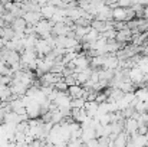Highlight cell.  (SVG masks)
Segmentation results:
<instances>
[{"label": "cell", "instance_id": "obj_9", "mask_svg": "<svg viewBox=\"0 0 148 147\" xmlns=\"http://www.w3.org/2000/svg\"><path fill=\"white\" fill-rule=\"evenodd\" d=\"M137 120L134 118H127L125 120V127H124V131H127L128 134H132L137 131Z\"/></svg>", "mask_w": 148, "mask_h": 147}, {"label": "cell", "instance_id": "obj_20", "mask_svg": "<svg viewBox=\"0 0 148 147\" xmlns=\"http://www.w3.org/2000/svg\"><path fill=\"white\" fill-rule=\"evenodd\" d=\"M144 17H148V4L144 6Z\"/></svg>", "mask_w": 148, "mask_h": 147}, {"label": "cell", "instance_id": "obj_10", "mask_svg": "<svg viewBox=\"0 0 148 147\" xmlns=\"http://www.w3.org/2000/svg\"><path fill=\"white\" fill-rule=\"evenodd\" d=\"M112 19L114 20H125V9L121 6H116L112 9Z\"/></svg>", "mask_w": 148, "mask_h": 147}, {"label": "cell", "instance_id": "obj_7", "mask_svg": "<svg viewBox=\"0 0 148 147\" xmlns=\"http://www.w3.org/2000/svg\"><path fill=\"white\" fill-rule=\"evenodd\" d=\"M56 10H58V7L56 6H52V4H45V6L40 7V13H42V16L45 19H50L56 13Z\"/></svg>", "mask_w": 148, "mask_h": 147}, {"label": "cell", "instance_id": "obj_1", "mask_svg": "<svg viewBox=\"0 0 148 147\" xmlns=\"http://www.w3.org/2000/svg\"><path fill=\"white\" fill-rule=\"evenodd\" d=\"M52 23L49 22V19H40L38 23H36V26H35V29H36V33L39 35V38H43V39H46L48 36H50V30H52Z\"/></svg>", "mask_w": 148, "mask_h": 147}, {"label": "cell", "instance_id": "obj_11", "mask_svg": "<svg viewBox=\"0 0 148 147\" xmlns=\"http://www.w3.org/2000/svg\"><path fill=\"white\" fill-rule=\"evenodd\" d=\"M85 98L78 97V98H71V108H82L85 105Z\"/></svg>", "mask_w": 148, "mask_h": 147}, {"label": "cell", "instance_id": "obj_21", "mask_svg": "<svg viewBox=\"0 0 148 147\" xmlns=\"http://www.w3.org/2000/svg\"><path fill=\"white\" fill-rule=\"evenodd\" d=\"M9 1H12V0H0V3H1V4H3V6H4V4H6V3H9Z\"/></svg>", "mask_w": 148, "mask_h": 147}, {"label": "cell", "instance_id": "obj_8", "mask_svg": "<svg viewBox=\"0 0 148 147\" xmlns=\"http://www.w3.org/2000/svg\"><path fill=\"white\" fill-rule=\"evenodd\" d=\"M127 137H128V133L127 131H121L116 134L115 140H114V146L116 147H125L127 146Z\"/></svg>", "mask_w": 148, "mask_h": 147}, {"label": "cell", "instance_id": "obj_5", "mask_svg": "<svg viewBox=\"0 0 148 147\" xmlns=\"http://www.w3.org/2000/svg\"><path fill=\"white\" fill-rule=\"evenodd\" d=\"M68 94L71 98H78V97H84L85 94V90L81 84H75V85H71L68 87Z\"/></svg>", "mask_w": 148, "mask_h": 147}, {"label": "cell", "instance_id": "obj_3", "mask_svg": "<svg viewBox=\"0 0 148 147\" xmlns=\"http://www.w3.org/2000/svg\"><path fill=\"white\" fill-rule=\"evenodd\" d=\"M23 17L27 22V25H32V26H36V23L40 19H43V16H42L40 12H25Z\"/></svg>", "mask_w": 148, "mask_h": 147}, {"label": "cell", "instance_id": "obj_18", "mask_svg": "<svg viewBox=\"0 0 148 147\" xmlns=\"http://www.w3.org/2000/svg\"><path fill=\"white\" fill-rule=\"evenodd\" d=\"M106 94H105V92H103V91H99L98 94H97V98H95V101H97V102H103V101H106Z\"/></svg>", "mask_w": 148, "mask_h": 147}, {"label": "cell", "instance_id": "obj_17", "mask_svg": "<svg viewBox=\"0 0 148 147\" xmlns=\"http://www.w3.org/2000/svg\"><path fill=\"white\" fill-rule=\"evenodd\" d=\"M10 81H12V75H0V84L9 85Z\"/></svg>", "mask_w": 148, "mask_h": 147}, {"label": "cell", "instance_id": "obj_16", "mask_svg": "<svg viewBox=\"0 0 148 147\" xmlns=\"http://www.w3.org/2000/svg\"><path fill=\"white\" fill-rule=\"evenodd\" d=\"M124 9H125V22L135 17V12H134V9H132L131 6H127V7H124Z\"/></svg>", "mask_w": 148, "mask_h": 147}, {"label": "cell", "instance_id": "obj_22", "mask_svg": "<svg viewBox=\"0 0 148 147\" xmlns=\"http://www.w3.org/2000/svg\"><path fill=\"white\" fill-rule=\"evenodd\" d=\"M3 46H4V41H3V39L0 38V49L3 48Z\"/></svg>", "mask_w": 148, "mask_h": 147}, {"label": "cell", "instance_id": "obj_6", "mask_svg": "<svg viewBox=\"0 0 148 147\" xmlns=\"http://www.w3.org/2000/svg\"><path fill=\"white\" fill-rule=\"evenodd\" d=\"M10 26L13 28L14 32H23L25 28L27 26V22L25 20V17H14V20L12 22Z\"/></svg>", "mask_w": 148, "mask_h": 147}, {"label": "cell", "instance_id": "obj_23", "mask_svg": "<svg viewBox=\"0 0 148 147\" xmlns=\"http://www.w3.org/2000/svg\"><path fill=\"white\" fill-rule=\"evenodd\" d=\"M145 137L148 139V127H147V133H145Z\"/></svg>", "mask_w": 148, "mask_h": 147}, {"label": "cell", "instance_id": "obj_12", "mask_svg": "<svg viewBox=\"0 0 148 147\" xmlns=\"http://www.w3.org/2000/svg\"><path fill=\"white\" fill-rule=\"evenodd\" d=\"M91 20H92V19H89V17L79 16V17H76V19L73 20V23H75L76 26H91Z\"/></svg>", "mask_w": 148, "mask_h": 147}, {"label": "cell", "instance_id": "obj_15", "mask_svg": "<svg viewBox=\"0 0 148 147\" xmlns=\"http://www.w3.org/2000/svg\"><path fill=\"white\" fill-rule=\"evenodd\" d=\"M53 88L58 90V91H68V85H66V82L63 81V78H62L60 81L55 82V84H53Z\"/></svg>", "mask_w": 148, "mask_h": 147}, {"label": "cell", "instance_id": "obj_4", "mask_svg": "<svg viewBox=\"0 0 148 147\" xmlns=\"http://www.w3.org/2000/svg\"><path fill=\"white\" fill-rule=\"evenodd\" d=\"M68 26L63 23V22H56L53 26H52V30H50V35L52 36H62V35H66V32H68Z\"/></svg>", "mask_w": 148, "mask_h": 147}, {"label": "cell", "instance_id": "obj_19", "mask_svg": "<svg viewBox=\"0 0 148 147\" xmlns=\"http://www.w3.org/2000/svg\"><path fill=\"white\" fill-rule=\"evenodd\" d=\"M76 1H78V7H81V9L86 10V9H88V6H89V1H91V0H76Z\"/></svg>", "mask_w": 148, "mask_h": 147}, {"label": "cell", "instance_id": "obj_14", "mask_svg": "<svg viewBox=\"0 0 148 147\" xmlns=\"http://www.w3.org/2000/svg\"><path fill=\"white\" fill-rule=\"evenodd\" d=\"M63 81L66 82V85H68V87L75 85V84H79V82H78V79H76V72H75V74H72V75L63 77Z\"/></svg>", "mask_w": 148, "mask_h": 147}, {"label": "cell", "instance_id": "obj_2", "mask_svg": "<svg viewBox=\"0 0 148 147\" xmlns=\"http://www.w3.org/2000/svg\"><path fill=\"white\" fill-rule=\"evenodd\" d=\"M131 38H132V32H131V29L124 28V29H121V30H116L115 39H116L118 42L128 43V42H131Z\"/></svg>", "mask_w": 148, "mask_h": 147}, {"label": "cell", "instance_id": "obj_13", "mask_svg": "<svg viewBox=\"0 0 148 147\" xmlns=\"http://www.w3.org/2000/svg\"><path fill=\"white\" fill-rule=\"evenodd\" d=\"M29 123L27 121H20V123H17L16 124V127H14V131H22V133H27V130H29Z\"/></svg>", "mask_w": 148, "mask_h": 147}]
</instances>
